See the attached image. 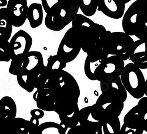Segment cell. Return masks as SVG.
<instances>
[{"label":"cell","mask_w":147,"mask_h":134,"mask_svg":"<svg viewBox=\"0 0 147 134\" xmlns=\"http://www.w3.org/2000/svg\"><path fill=\"white\" fill-rule=\"evenodd\" d=\"M49 82L53 84L57 90V99L54 111L58 116L71 115L79 109L80 86L69 73L64 70L57 73L50 77Z\"/></svg>","instance_id":"obj_1"},{"label":"cell","mask_w":147,"mask_h":134,"mask_svg":"<svg viewBox=\"0 0 147 134\" xmlns=\"http://www.w3.org/2000/svg\"><path fill=\"white\" fill-rule=\"evenodd\" d=\"M71 28L81 50L87 54L97 46L101 36L107 31L102 25L80 14H78L72 22Z\"/></svg>","instance_id":"obj_2"},{"label":"cell","mask_w":147,"mask_h":134,"mask_svg":"<svg viewBox=\"0 0 147 134\" xmlns=\"http://www.w3.org/2000/svg\"><path fill=\"white\" fill-rule=\"evenodd\" d=\"M122 26L129 36L147 39V0H137L128 7L122 18Z\"/></svg>","instance_id":"obj_3"},{"label":"cell","mask_w":147,"mask_h":134,"mask_svg":"<svg viewBox=\"0 0 147 134\" xmlns=\"http://www.w3.org/2000/svg\"><path fill=\"white\" fill-rule=\"evenodd\" d=\"M79 8V1H57L45 16L46 27L54 31L63 30L76 18Z\"/></svg>","instance_id":"obj_4"},{"label":"cell","mask_w":147,"mask_h":134,"mask_svg":"<svg viewBox=\"0 0 147 134\" xmlns=\"http://www.w3.org/2000/svg\"><path fill=\"white\" fill-rule=\"evenodd\" d=\"M134 41L131 36L124 32L107 30L98 44L108 55L117 56L125 61L129 59Z\"/></svg>","instance_id":"obj_5"},{"label":"cell","mask_w":147,"mask_h":134,"mask_svg":"<svg viewBox=\"0 0 147 134\" xmlns=\"http://www.w3.org/2000/svg\"><path fill=\"white\" fill-rule=\"evenodd\" d=\"M102 93L96 101V104L104 106L112 103H124L128 92L122 83L119 76H109L100 81Z\"/></svg>","instance_id":"obj_6"},{"label":"cell","mask_w":147,"mask_h":134,"mask_svg":"<svg viewBox=\"0 0 147 134\" xmlns=\"http://www.w3.org/2000/svg\"><path fill=\"white\" fill-rule=\"evenodd\" d=\"M121 79L127 92L134 98L140 99L145 95V79L141 70L133 63L125 66Z\"/></svg>","instance_id":"obj_7"},{"label":"cell","mask_w":147,"mask_h":134,"mask_svg":"<svg viewBox=\"0 0 147 134\" xmlns=\"http://www.w3.org/2000/svg\"><path fill=\"white\" fill-rule=\"evenodd\" d=\"M105 119L104 107L96 103L80 110V125L93 133H97Z\"/></svg>","instance_id":"obj_8"},{"label":"cell","mask_w":147,"mask_h":134,"mask_svg":"<svg viewBox=\"0 0 147 134\" xmlns=\"http://www.w3.org/2000/svg\"><path fill=\"white\" fill-rule=\"evenodd\" d=\"M81 50V46L71 27L60 41L57 55L67 64L74 60Z\"/></svg>","instance_id":"obj_9"},{"label":"cell","mask_w":147,"mask_h":134,"mask_svg":"<svg viewBox=\"0 0 147 134\" xmlns=\"http://www.w3.org/2000/svg\"><path fill=\"white\" fill-rule=\"evenodd\" d=\"M32 97L38 109L43 111L52 112L54 111L57 99V90L53 84L48 82L45 86L36 89Z\"/></svg>","instance_id":"obj_10"},{"label":"cell","mask_w":147,"mask_h":134,"mask_svg":"<svg viewBox=\"0 0 147 134\" xmlns=\"http://www.w3.org/2000/svg\"><path fill=\"white\" fill-rule=\"evenodd\" d=\"M9 41L11 60L20 58L25 56L30 52L32 45L31 36L23 30L14 34Z\"/></svg>","instance_id":"obj_11"},{"label":"cell","mask_w":147,"mask_h":134,"mask_svg":"<svg viewBox=\"0 0 147 134\" xmlns=\"http://www.w3.org/2000/svg\"><path fill=\"white\" fill-rule=\"evenodd\" d=\"M87 54L84 67L85 74L88 79L95 81L98 70L109 55L102 49L99 44H98L94 50Z\"/></svg>","instance_id":"obj_12"},{"label":"cell","mask_w":147,"mask_h":134,"mask_svg":"<svg viewBox=\"0 0 147 134\" xmlns=\"http://www.w3.org/2000/svg\"><path fill=\"white\" fill-rule=\"evenodd\" d=\"M7 10L13 27L22 26L27 20V0H8Z\"/></svg>","instance_id":"obj_13"},{"label":"cell","mask_w":147,"mask_h":134,"mask_svg":"<svg viewBox=\"0 0 147 134\" xmlns=\"http://www.w3.org/2000/svg\"><path fill=\"white\" fill-rule=\"evenodd\" d=\"M124 67V60L117 56H109L98 70L95 79L100 82L109 76H121Z\"/></svg>","instance_id":"obj_14"},{"label":"cell","mask_w":147,"mask_h":134,"mask_svg":"<svg viewBox=\"0 0 147 134\" xmlns=\"http://www.w3.org/2000/svg\"><path fill=\"white\" fill-rule=\"evenodd\" d=\"M20 59L22 68L21 75L37 74L44 68L42 53L38 51H30Z\"/></svg>","instance_id":"obj_15"},{"label":"cell","mask_w":147,"mask_h":134,"mask_svg":"<svg viewBox=\"0 0 147 134\" xmlns=\"http://www.w3.org/2000/svg\"><path fill=\"white\" fill-rule=\"evenodd\" d=\"M144 132L143 124L136 105L125 115L124 124L121 127L119 134H143Z\"/></svg>","instance_id":"obj_16"},{"label":"cell","mask_w":147,"mask_h":134,"mask_svg":"<svg viewBox=\"0 0 147 134\" xmlns=\"http://www.w3.org/2000/svg\"><path fill=\"white\" fill-rule=\"evenodd\" d=\"M130 1L118 0H98L97 10L102 12L106 16L118 20L123 17L125 14V4Z\"/></svg>","instance_id":"obj_17"},{"label":"cell","mask_w":147,"mask_h":134,"mask_svg":"<svg viewBox=\"0 0 147 134\" xmlns=\"http://www.w3.org/2000/svg\"><path fill=\"white\" fill-rule=\"evenodd\" d=\"M40 124L22 118H16L4 129L7 134H38Z\"/></svg>","instance_id":"obj_18"},{"label":"cell","mask_w":147,"mask_h":134,"mask_svg":"<svg viewBox=\"0 0 147 134\" xmlns=\"http://www.w3.org/2000/svg\"><path fill=\"white\" fill-rule=\"evenodd\" d=\"M17 105L11 97L6 96L0 99V128L4 129L16 118Z\"/></svg>","instance_id":"obj_19"},{"label":"cell","mask_w":147,"mask_h":134,"mask_svg":"<svg viewBox=\"0 0 147 134\" xmlns=\"http://www.w3.org/2000/svg\"><path fill=\"white\" fill-rule=\"evenodd\" d=\"M129 60L139 69H147V39L134 41Z\"/></svg>","instance_id":"obj_20"},{"label":"cell","mask_w":147,"mask_h":134,"mask_svg":"<svg viewBox=\"0 0 147 134\" xmlns=\"http://www.w3.org/2000/svg\"><path fill=\"white\" fill-rule=\"evenodd\" d=\"M43 19L44 13L41 4L34 3L28 6L27 20L31 28L36 29L40 27L43 22Z\"/></svg>","instance_id":"obj_21"},{"label":"cell","mask_w":147,"mask_h":134,"mask_svg":"<svg viewBox=\"0 0 147 134\" xmlns=\"http://www.w3.org/2000/svg\"><path fill=\"white\" fill-rule=\"evenodd\" d=\"M13 26L9 18L7 8H0V37L9 40Z\"/></svg>","instance_id":"obj_22"},{"label":"cell","mask_w":147,"mask_h":134,"mask_svg":"<svg viewBox=\"0 0 147 134\" xmlns=\"http://www.w3.org/2000/svg\"><path fill=\"white\" fill-rule=\"evenodd\" d=\"M121 127V122L119 118H105L98 130L97 134H119Z\"/></svg>","instance_id":"obj_23"},{"label":"cell","mask_w":147,"mask_h":134,"mask_svg":"<svg viewBox=\"0 0 147 134\" xmlns=\"http://www.w3.org/2000/svg\"><path fill=\"white\" fill-rule=\"evenodd\" d=\"M68 128L62 124L46 122L40 124L38 134H67Z\"/></svg>","instance_id":"obj_24"},{"label":"cell","mask_w":147,"mask_h":134,"mask_svg":"<svg viewBox=\"0 0 147 134\" xmlns=\"http://www.w3.org/2000/svg\"><path fill=\"white\" fill-rule=\"evenodd\" d=\"M66 66L67 63L55 54L54 56H50L48 57L45 67L50 78L52 75L64 70Z\"/></svg>","instance_id":"obj_25"},{"label":"cell","mask_w":147,"mask_h":134,"mask_svg":"<svg viewBox=\"0 0 147 134\" xmlns=\"http://www.w3.org/2000/svg\"><path fill=\"white\" fill-rule=\"evenodd\" d=\"M79 7L84 16L92 17L98 9V3L95 0H82L79 1Z\"/></svg>","instance_id":"obj_26"},{"label":"cell","mask_w":147,"mask_h":134,"mask_svg":"<svg viewBox=\"0 0 147 134\" xmlns=\"http://www.w3.org/2000/svg\"><path fill=\"white\" fill-rule=\"evenodd\" d=\"M124 107V103H112L104 107L105 118H119Z\"/></svg>","instance_id":"obj_27"},{"label":"cell","mask_w":147,"mask_h":134,"mask_svg":"<svg viewBox=\"0 0 147 134\" xmlns=\"http://www.w3.org/2000/svg\"><path fill=\"white\" fill-rule=\"evenodd\" d=\"M80 110L78 109L71 115L59 116L60 123L68 129H71L78 125L80 119Z\"/></svg>","instance_id":"obj_28"},{"label":"cell","mask_w":147,"mask_h":134,"mask_svg":"<svg viewBox=\"0 0 147 134\" xmlns=\"http://www.w3.org/2000/svg\"><path fill=\"white\" fill-rule=\"evenodd\" d=\"M11 60L9 41L0 37V62H9Z\"/></svg>","instance_id":"obj_29"},{"label":"cell","mask_w":147,"mask_h":134,"mask_svg":"<svg viewBox=\"0 0 147 134\" xmlns=\"http://www.w3.org/2000/svg\"><path fill=\"white\" fill-rule=\"evenodd\" d=\"M137 105L138 108L144 131L147 132V97H143L142 98L140 99Z\"/></svg>","instance_id":"obj_30"},{"label":"cell","mask_w":147,"mask_h":134,"mask_svg":"<svg viewBox=\"0 0 147 134\" xmlns=\"http://www.w3.org/2000/svg\"><path fill=\"white\" fill-rule=\"evenodd\" d=\"M67 134H97V133H93L81 125H77L69 129Z\"/></svg>","instance_id":"obj_31"},{"label":"cell","mask_w":147,"mask_h":134,"mask_svg":"<svg viewBox=\"0 0 147 134\" xmlns=\"http://www.w3.org/2000/svg\"><path fill=\"white\" fill-rule=\"evenodd\" d=\"M30 114L31 115V119L39 120L40 119H41L44 116V111L39 109H32L30 111Z\"/></svg>","instance_id":"obj_32"},{"label":"cell","mask_w":147,"mask_h":134,"mask_svg":"<svg viewBox=\"0 0 147 134\" xmlns=\"http://www.w3.org/2000/svg\"><path fill=\"white\" fill-rule=\"evenodd\" d=\"M41 2H42V8H44V11L47 14L48 12L50 11L52 6H50V5H49V4H48L49 1H47V0H42Z\"/></svg>","instance_id":"obj_33"},{"label":"cell","mask_w":147,"mask_h":134,"mask_svg":"<svg viewBox=\"0 0 147 134\" xmlns=\"http://www.w3.org/2000/svg\"><path fill=\"white\" fill-rule=\"evenodd\" d=\"M8 4V1L7 0H0V7L5 8V7H7Z\"/></svg>","instance_id":"obj_34"},{"label":"cell","mask_w":147,"mask_h":134,"mask_svg":"<svg viewBox=\"0 0 147 134\" xmlns=\"http://www.w3.org/2000/svg\"><path fill=\"white\" fill-rule=\"evenodd\" d=\"M145 95L147 97V79L145 80Z\"/></svg>","instance_id":"obj_35"},{"label":"cell","mask_w":147,"mask_h":134,"mask_svg":"<svg viewBox=\"0 0 147 134\" xmlns=\"http://www.w3.org/2000/svg\"><path fill=\"white\" fill-rule=\"evenodd\" d=\"M0 134H7L5 133V132L4 131V130H3V129L0 128Z\"/></svg>","instance_id":"obj_36"},{"label":"cell","mask_w":147,"mask_h":134,"mask_svg":"<svg viewBox=\"0 0 147 134\" xmlns=\"http://www.w3.org/2000/svg\"><path fill=\"white\" fill-rule=\"evenodd\" d=\"M5 133H6V132H5Z\"/></svg>","instance_id":"obj_37"}]
</instances>
